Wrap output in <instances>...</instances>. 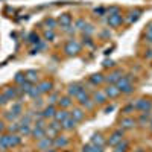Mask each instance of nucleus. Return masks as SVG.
Instances as JSON below:
<instances>
[{
    "label": "nucleus",
    "mask_w": 152,
    "mask_h": 152,
    "mask_svg": "<svg viewBox=\"0 0 152 152\" xmlns=\"http://www.w3.org/2000/svg\"><path fill=\"white\" fill-rule=\"evenodd\" d=\"M134 125H135V120L132 117H123L120 120V128L122 129H131V128H134Z\"/></svg>",
    "instance_id": "dca6fc26"
},
{
    "label": "nucleus",
    "mask_w": 152,
    "mask_h": 152,
    "mask_svg": "<svg viewBox=\"0 0 152 152\" xmlns=\"http://www.w3.org/2000/svg\"><path fill=\"white\" fill-rule=\"evenodd\" d=\"M5 129V126H3V122H0V132H2Z\"/></svg>",
    "instance_id": "5fc2aeb1"
},
{
    "label": "nucleus",
    "mask_w": 152,
    "mask_h": 152,
    "mask_svg": "<svg viewBox=\"0 0 152 152\" xmlns=\"http://www.w3.org/2000/svg\"><path fill=\"white\" fill-rule=\"evenodd\" d=\"M44 128H46V126H44ZM44 128H43V126H37V125H35L34 128H32L31 135H34L37 140H41L43 137H46V131H44Z\"/></svg>",
    "instance_id": "4468645a"
},
{
    "label": "nucleus",
    "mask_w": 152,
    "mask_h": 152,
    "mask_svg": "<svg viewBox=\"0 0 152 152\" xmlns=\"http://www.w3.org/2000/svg\"><path fill=\"white\" fill-rule=\"evenodd\" d=\"M76 99H78V102H79L82 107H85V108H88V110H91V108H93V104H94V102H91L90 94H88L85 90H82L78 96H76Z\"/></svg>",
    "instance_id": "423d86ee"
},
{
    "label": "nucleus",
    "mask_w": 152,
    "mask_h": 152,
    "mask_svg": "<svg viewBox=\"0 0 152 152\" xmlns=\"http://www.w3.org/2000/svg\"><path fill=\"white\" fill-rule=\"evenodd\" d=\"M72 97L70 96H64V97H61L59 100H58V105L62 108V110H66V108H69V107H72Z\"/></svg>",
    "instance_id": "5701e85b"
},
{
    "label": "nucleus",
    "mask_w": 152,
    "mask_h": 152,
    "mask_svg": "<svg viewBox=\"0 0 152 152\" xmlns=\"http://www.w3.org/2000/svg\"><path fill=\"white\" fill-rule=\"evenodd\" d=\"M135 152H145V151H142V149H138V151H135Z\"/></svg>",
    "instance_id": "4d7b16f0"
},
{
    "label": "nucleus",
    "mask_w": 152,
    "mask_h": 152,
    "mask_svg": "<svg viewBox=\"0 0 152 152\" xmlns=\"http://www.w3.org/2000/svg\"><path fill=\"white\" fill-rule=\"evenodd\" d=\"M18 132H20L21 135H31L32 128H31L29 125H20V126H18Z\"/></svg>",
    "instance_id": "c756f323"
},
{
    "label": "nucleus",
    "mask_w": 152,
    "mask_h": 152,
    "mask_svg": "<svg viewBox=\"0 0 152 152\" xmlns=\"http://www.w3.org/2000/svg\"><path fill=\"white\" fill-rule=\"evenodd\" d=\"M91 152H104V149H102V146H94L93 145V151Z\"/></svg>",
    "instance_id": "09e8293b"
},
{
    "label": "nucleus",
    "mask_w": 152,
    "mask_h": 152,
    "mask_svg": "<svg viewBox=\"0 0 152 152\" xmlns=\"http://www.w3.org/2000/svg\"><path fill=\"white\" fill-rule=\"evenodd\" d=\"M93 32H94V26H91V24H87L85 29H84V34H87V35H91Z\"/></svg>",
    "instance_id": "79ce46f5"
},
{
    "label": "nucleus",
    "mask_w": 152,
    "mask_h": 152,
    "mask_svg": "<svg viewBox=\"0 0 152 152\" xmlns=\"http://www.w3.org/2000/svg\"><path fill=\"white\" fill-rule=\"evenodd\" d=\"M31 97H34V99H37V97H40V94H41V91H40V88H38V85L37 87H32L31 90H29V93H28Z\"/></svg>",
    "instance_id": "72a5a7b5"
},
{
    "label": "nucleus",
    "mask_w": 152,
    "mask_h": 152,
    "mask_svg": "<svg viewBox=\"0 0 152 152\" xmlns=\"http://www.w3.org/2000/svg\"><path fill=\"white\" fill-rule=\"evenodd\" d=\"M5 97L8 99V100H15L17 99V96H18V93H17V88H6V90H5Z\"/></svg>",
    "instance_id": "412c9836"
},
{
    "label": "nucleus",
    "mask_w": 152,
    "mask_h": 152,
    "mask_svg": "<svg viewBox=\"0 0 152 152\" xmlns=\"http://www.w3.org/2000/svg\"><path fill=\"white\" fill-rule=\"evenodd\" d=\"M131 111H134V105H132V104H131V105H126V107L123 108V113H125V114H129Z\"/></svg>",
    "instance_id": "c03bdc74"
},
{
    "label": "nucleus",
    "mask_w": 152,
    "mask_h": 152,
    "mask_svg": "<svg viewBox=\"0 0 152 152\" xmlns=\"http://www.w3.org/2000/svg\"><path fill=\"white\" fill-rule=\"evenodd\" d=\"M120 78H122V72H120V70H116V72L110 73L107 78H105V81H107L108 84H116Z\"/></svg>",
    "instance_id": "f3484780"
},
{
    "label": "nucleus",
    "mask_w": 152,
    "mask_h": 152,
    "mask_svg": "<svg viewBox=\"0 0 152 152\" xmlns=\"http://www.w3.org/2000/svg\"><path fill=\"white\" fill-rule=\"evenodd\" d=\"M113 66H114L113 61H105V62H104V67H113Z\"/></svg>",
    "instance_id": "3c124183"
},
{
    "label": "nucleus",
    "mask_w": 152,
    "mask_h": 152,
    "mask_svg": "<svg viewBox=\"0 0 152 152\" xmlns=\"http://www.w3.org/2000/svg\"><path fill=\"white\" fill-rule=\"evenodd\" d=\"M107 15H114V14H120V11H119V8L117 6H111V8H108L107 11Z\"/></svg>",
    "instance_id": "58836bf2"
},
{
    "label": "nucleus",
    "mask_w": 152,
    "mask_h": 152,
    "mask_svg": "<svg viewBox=\"0 0 152 152\" xmlns=\"http://www.w3.org/2000/svg\"><path fill=\"white\" fill-rule=\"evenodd\" d=\"M9 113H12L15 117H18L20 114H21V105L20 104H12V107H11V111Z\"/></svg>",
    "instance_id": "2f4dec72"
},
{
    "label": "nucleus",
    "mask_w": 152,
    "mask_h": 152,
    "mask_svg": "<svg viewBox=\"0 0 152 152\" xmlns=\"http://www.w3.org/2000/svg\"><path fill=\"white\" fill-rule=\"evenodd\" d=\"M104 143H105V138H104L102 134H93L91 145H94V146H104Z\"/></svg>",
    "instance_id": "b1692460"
},
{
    "label": "nucleus",
    "mask_w": 152,
    "mask_h": 152,
    "mask_svg": "<svg viewBox=\"0 0 152 152\" xmlns=\"http://www.w3.org/2000/svg\"><path fill=\"white\" fill-rule=\"evenodd\" d=\"M58 24H59V26L62 28V29H67V28H70L72 26V15L70 14H67V12H66V14H61L59 17H58Z\"/></svg>",
    "instance_id": "6e6552de"
},
{
    "label": "nucleus",
    "mask_w": 152,
    "mask_h": 152,
    "mask_svg": "<svg viewBox=\"0 0 152 152\" xmlns=\"http://www.w3.org/2000/svg\"><path fill=\"white\" fill-rule=\"evenodd\" d=\"M84 90V85L81 84V82H75V84H70L69 85V96L72 97V96H78L81 91Z\"/></svg>",
    "instance_id": "f8f14e48"
},
{
    "label": "nucleus",
    "mask_w": 152,
    "mask_h": 152,
    "mask_svg": "<svg viewBox=\"0 0 152 152\" xmlns=\"http://www.w3.org/2000/svg\"><path fill=\"white\" fill-rule=\"evenodd\" d=\"M104 81H105V78H104L100 73H94V75L90 76V82H91L93 85H100Z\"/></svg>",
    "instance_id": "393cba45"
},
{
    "label": "nucleus",
    "mask_w": 152,
    "mask_h": 152,
    "mask_svg": "<svg viewBox=\"0 0 152 152\" xmlns=\"http://www.w3.org/2000/svg\"><path fill=\"white\" fill-rule=\"evenodd\" d=\"M132 105H134V110L140 111V113H151V110H152V102L146 100V99H138Z\"/></svg>",
    "instance_id": "39448f33"
},
{
    "label": "nucleus",
    "mask_w": 152,
    "mask_h": 152,
    "mask_svg": "<svg viewBox=\"0 0 152 152\" xmlns=\"http://www.w3.org/2000/svg\"><path fill=\"white\" fill-rule=\"evenodd\" d=\"M21 143V137L17 134H8V135H2L0 137V149L5 151L9 148H15Z\"/></svg>",
    "instance_id": "f257e3e1"
},
{
    "label": "nucleus",
    "mask_w": 152,
    "mask_h": 152,
    "mask_svg": "<svg viewBox=\"0 0 152 152\" xmlns=\"http://www.w3.org/2000/svg\"><path fill=\"white\" fill-rule=\"evenodd\" d=\"M55 107L53 105H47L43 111H41V116H43V119H53V116H55Z\"/></svg>",
    "instance_id": "a211bd4d"
},
{
    "label": "nucleus",
    "mask_w": 152,
    "mask_h": 152,
    "mask_svg": "<svg viewBox=\"0 0 152 152\" xmlns=\"http://www.w3.org/2000/svg\"><path fill=\"white\" fill-rule=\"evenodd\" d=\"M85 26H87V23H85V20H84V18L76 20V23H75V28L78 29V31H84V29H85Z\"/></svg>",
    "instance_id": "f704fd0d"
},
{
    "label": "nucleus",
    "mask_w": 152,
    "mask_h": 152,
    "mask_svg": "<svg viewBox=\"0 0 152 152\" xmlns=\"http://www.w3.org/2000/svg\"><path fill=\"white\" fill-rule=\"evenodd\" d=\"M29 43L38 44V43H40V37H38L37 34H31V35H29Z\"/></svg>",
    "instance_id": "a19ab883"
},
{
    "label": "nucleus",
    "mask_w": 152,
    "mask_h": 152,
    "mask_svg": "<svg viewBox=\"0 0 152 152\" xmlns=\"http://www.w3.org/2000/svg\"><path fill=\"white\" fill-rule=\"evenodd\" d=\"M44 38L47 41H53L55 40V32L52 31V29H47L46 32H44Z\"/></svg>",
    "instance_id": "e433bc0d"
},
{
    "label": "nucleus",
    "mask_w": 152,
    "mask_h": 152,
    "mask_svg": "<svg viewBox=\"0 0 152 152\" xmlns=\"http://www.w3.org/2000/svg\"><path fill=\"white\" fill-rule=\"evenodd\" d=\"M34 85H32V82H29V81H24L21 85H20V91H23V93H29V90H31V88H32Z\"/></svg>",
    "instance_id": "473e14b6"
},
{
    "label": "nucleus",
    "mask_w": 152,
    "mask_h": 152,
    "mask_svg": "<svg viewBox=\"0 0 152 152\" xmlns=\"http://www.w3.org/2000/svg\"><path fill=\"white\" fill-rule=\"evenodd\" d=\"M146 40L149 43H152V23H149L148 28H146Z\"/></svg>",
    "instance_id": "4c0bfd02"
},
{
    "label": "nucleus",
    "mask_w": 152,
    "mask_h": 152,
    "mask_svg": "<svg viewBox=\"0 0 152 152\" xmlns=\"http://www.w3.org/2000/svg\"><path fill=\"white\" fill-rule=\"evenodd\" d=\"M70 116L76 120V122H81L82 119H84V116H85V113L81 110V108H75L73 111H72V114H70Z\"/></svg>",
    "instance_id": "a878e982"
},
{
    "label": "nucleus",
    "mask_w": 152,
    "mask_h": 152,
    "mask_svg": "<svg viewBox=\"0 0 152 152\" xmlns=\"http://www.w3.org/2000/svg\"><path fill=\"white\" fill-rule=\"evenodd\" d=\"M146 58H152V50H148V53H146Z\"/></svg>",
    "instance_id": "864d4df0"
},
{
    "label": "nucleus",
    "mask_w": 152,
    "mask_h": 152,
    "mask_svg": "<svg viewBox=\"0 0 152 152\" xmlns=\"http://www.w3.org/2000/svg\"><path fill=\"white\" fill-rule=\"evenodd\" d=\"M67 145H69V138L64 137V135L53 138V146H55V148H66Z\"/></svg>",
    "instance_id": "aec40b11"
},
{
    "label": "nucleus",
    "mask_w": 152,
    "mask_h": 152,
    "mask_svg": "<svg viewBox=\"0 0 152 152\" xmlns=\"http://www.w3.org/2000/svg\"><path fill=\"white\" fill-rule=\"evenodd\" d=\"M61 126H62V129H66V131H72V129H75V126H76V120L72 116H69L64 122L61 123Z\"/></svg>",
    "instance_id": "2eb2a0df"
},
{
    "label": "nucleus",
    "mask_w": 152,
    "mask_h": 152,
    "mask_svg": "<svg viewBox=\"0 0 152 152\" xmlns=\"http://www.w3.org/2000/svg\"><path fill=\"white\" fill-rule=\"evenodd\" d=\"M108 100V97H107V94L104 93V91H94L93 93V102L94 104H99V105H102V104H105Z\"/></svg>",
    "instance_id": "ddd939ff"
},
{
    "label": "nucleus",
    "mask_w": 152,
    "mask_h": 152,
    "mask_svg": "<svg viewBox=\"0 0 152 152\" xmlns=\"http://www.w3.org/2000/svg\"><path fill=\"white\" fill-rule=\"evenodd\" d=\"M58 94H50V97H49V105H55L56 102H58Z\"/></svg>",
    "instance_id": "37998d69"
},
{
    "label": "nucleus",
    "mask_w": 152,
    "mask_h": 152,
    "mask_svg": "<svg viewBox=\"0 0 152 152\" xmlns=\"http://www.w3.org/2000/svg\"><path fill=\"white\" fill-rule=\"evenodd\" d=\"M149 119H151V116H149V113H142V116H140V119H138V123H140V125H146V123L149 122Z\"/></svg>",
    "instance_id": "c9c22d12"
},
{
    "label": "nucleus",
    "mask_w": 152,
    "mask_h": 152,
    "mask_svg": "<svg viewBox=\"0 0 152 152\" xmlns=\"http://www.w3.org/2000/svg\"><path fill=\"white\" fill-rule=\"evenodd\" d=\"M61 129H62V126H61V123H59V122H56V120H53L52 123H49V126H46V128H44L46 135H47V137H50V138H55Z\"/></svg>",
    "instance_id": "20e7f679"
},
{
    "label": "nucleus",
    "mask_w": 152,
    "mask_h": 152,
    "mask_svg": "<svg viewBox=\"0 0 152 152\" xmlns=\"http://www.w3.org/2000/svg\"><path fill=\"white\" fill-rule=\"evenodd\" d=\"M138 18H140V11H135V12H131V14H129V17L128 18H126V23H135Z\"/></svg>",
    "instance_id": "7c9ffc66"
},
{
    "label": "nucleus",
    "mask_w": 152,
    "mask_h": 152,
    "mask_svg": "<svg viewBox=\"0 0 152 152\" xmlns=\"http://www.w3.org/2000/svg\"><path fill=\"white\" fill-rule=\"evenodd\" d=\"M24 81H26V78H24V75H23V73H17V75H15V82H17V84L21 85Z\"/></svg>",
    "instance_id": "ea45409f"
},
{
    "label": "nucleus",
    "mask_w": 152,
    "mask_h": 152,
    "mask_svg": "<svg viewBox=\"0 0 152 152\" xmlns=\"http://www.w3.org/2000/svg\"><path fill=\"white\" fill-rule=\"evenodd\" d=\"M44 24H46V26H47V29H55L56 28V24H58V21L55 20V18H52V17H47L46 20H44Z\"/></svg>",
    "instance_id": "c85d7f7f"
},
{
    "label": "nucleus",
    "mask_w": 152,
    "mask_h": 152,
    "mask_svg": "<svg viewBox=\"0 0 152 152\" xmlns=\"http://www.w3.org/2000/svg\"><path fill=\"white\" fill-rule=\"evenodd\" d=\"M24 78H26V81L34 84L38 81V73H37V70H28V72H24Z\"/></svg>",
    "instance_id": "4be33fe9"
},
{
    "label": "nucleus",
    "mask_w": 152,
    "mask_h": 152,
    "mask_svg": "<svg viewBox=\"0 0 152 152\" xmlns=\"http://www.w3.org/2000/svg\"><path fill=\"white\" fill-rule=\"evenodd\" d=\"M64 52L67 53V55H78L79 52H81V44L76 41V40H69L67 43H66V47H64Z\"/></svg>",
    "instance_id": "7ed1b4c3"
},
{
    "label": "nucleus",
    "mask_w": 152,
    "mask_h": 152,
    "mask_svg": "<svg viewBox=\"0 0 152 152\" xmlns=\"http://www.w3.org/2000/svg\"><path fill=\"white\" fill-rule=\"evenodd\" d=\"M114 148H116V149H114V152H126V151H128V148H129V143L126 142V140H122L119 145H116Z\"/></svg>",
    "instance_id": "cd10ccee"
},
{
    "label": "nucleus",
    "mask_w": 152,
    "mask_h": 152,
    "mask_svg": "<svg viewBox=\"0 0 152 152\" xmlns=\"http://www.w3.org/2000/svg\"><path fill=\"white\" fill-rule=\"evenodd\" d=\"M18 126H20L18 123H12V125L9 126V131H11V132H15V131H18Z\"/></svg>",
    "instance_id": "a18cd8bd"
},
{
    "label": "nucleus",
    "mask_w": 152,
    "mask_h": 152,
    "mask_svg": "<svg viewBox=\"0 0 152 152\" xmlns=\"http://www.w3.org/2000/svg\"><path fill=\"white\" fill-rule=\"evenodd\" d=\"M116 85H117V88L120 90V93L129 94V93L134 91V87H132V84H131V76H129V75H128V76H122V78L116 82Z\"/></svg>",
    "instance_id": "f03ea898"
},
{
    "label": "nucleus",
    "mask_w": 152,
    "mask_h": 152,
    "mask_svg": "<svg viewBox=\"0 0 152 152\" xmlns=\"http://www.w3.org/2000/svg\"><path fill=\"white\" fill-rule=\"evenodd\" d=\"M70 116V113H67L66 110H58V111H55V116H53V120H56V122H59V123H62L67 117Z\"/></svg>",
    "instance_id": "6ab92c4d"
},
{
    "label": "nucleus",
    "mask_w": 152,
    "mask_h": 152,
    "mask_svg": "<svg viewBox=\"0 0 152 152\" xmlns=\"http://www.w3.org/2000/svg\"><path fill=\"white\" fill-rule=\"evenodd\" d=\"M38 88H40L41 94H43V93H49L50 90H52V82H50V81H43V82H40Z\"/></svg>",
    "instance_id": "bb28decb"
},
{
    "label": "nucleus",
    "mask_w": 152,
    "mask_h": 152,
    "mask_svg": "<svg viewBox=\"0 0 152 152\" xmlns=\"http://www.w3.org/2000/svg\"><path fill=\"white\" fill-rule=\"evenodd\" d=\"M123 140V129H117L111 134V137L108 138V145L110 146H116Z\"/></svg>",
    "instance_id": "0eeeda50"
},
{
    "label": "nucleus",
    "mask_w": 152,
    "mask_h": 152,
    "mask_svg": "<svg viewBox=\"0 0 152 152\" xmlns=\"http://www.w3.org/2000/svg\"><path fill=\"white\" fill-rule=\"evenodd\" d=\"M104 12H105V9H104V8H96V9H94V14H100V15H102Z\"/></svg>",
    "instance_id": "8fccbe9b"
},
{
    "label": "nucleus",
    "mask_w": 152,
    "mask_h": 152,
    "mask_svg": "<svg viewBox=\"0 0 152 152\" xmlns=\"http://www.w3.org/2000/svg\"><path fill=\"white\" fill-rule=\"evenodd\" d=\"M8 102V99L5 97V94H0V105H5Z\"/></svg>",
    "instance_id": "de8ad7c7"
},
{
    "label": "nucleus",
    "mask_w": 152,
    "mask_h": 152,
    "mask_svg": "<svg viewBox=\"0 0 152 152\" xmlns=\"http://www.w3.org/2000/svg\"><path fill=\"white\" fill-rule=\"evenodd\" d=\"M104 93H105V94H107V97H110V99H116V97L120 94V90L117 88V85H116V84H108Z\"/></svg>",
    "instance_id": "9d476101"
},
{
    "label": "nucleus",
    "mask_w": 152,
    "mask_h": 152,
    "mask_svg": "<svg viewBox=\"0 0 152 152\" xmlns=\"http://www.w3.org/2000/svg\"><path fill=\"white\" fill-rule=\"evenodd\" d=\"M113 110H114V105H110V107L105 108V113H110V111H113Z\"/></svg>",
    "instance_id": "603ef678"
},
{
    "label": "nucleus",
    "mask_w": 152,
    "mask_h": 152,
    "mask_svg": "<svg viewBox=\"0 0 152 152\" xmlns=\"http://www.w3.org/2000/svg\"><path fill=\"white\" fill-rule=\"evenodd\" d=\"M123 23V17L120 14H114V15H108L107 17V24L110 28H117L119 24Z\"/></svg>",
    "instance_id": "1a4fd4ad"
},
{
    "label": "nucleus",
    "mask_w": 152,
    "mask_h": 152,
    "mask_svg": "<svg viewBox=\"0 0 152 152\" xmlns=\"http://www.w3.org/2000/svg\"><path fill=\"white\" fill-rule=\"evenodd\" d=\"M93 151V145L90 143V145H85L84 148H82V152H91Z\"/></svg>",
    "instance_id": "49530a36"
},
{
    "label": "nucleus",
    "mask_w": 152,
    "mask_h": 152,
    "mask_svg": "<svg viewBox=\"0 0 152 152\" xmlns=\"http://www.w3.org/2000/svg\"><path fill=\"white\" fill-rule=\"evenodd\" d=\"M53 146V138H50V137H43L41 140H38V149H41V151H47Z\"/></svg>",
    "instance_id": "9b49d317"
},
{
    "label": "nucleus",
    "mask_w": 152,
    "mask_h": 152,
    "mask_svg": "<svg viewBox=\"0 0 152 152\" xmlns=\"http://www.w3.org/2000/svg\"><path fill=\"white\" fill-rule=\"evenodd\" d=\"M149 123H151V129H152V116H151V119H149Z\"/></svg>",
    "instance_id": "6e6d98bb"
}]
</instances>
